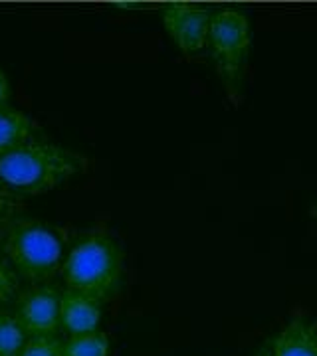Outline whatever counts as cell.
Wrapping results in <instances>:
<instances>
[{
    "mask_svg": "<svg viewBox=\"0 0 317 356\" xmlns=\"http://www.w3.org/2000/svg\"><path fill=\"white\" fill-rule=\"evenodd\" d=\"M88 156L54 143H26L0 154V184L16 196H38L88 170Z\"/></svg>",
    "mask_w": 317,
    "mask_h": 356,
    "instance_id": "obj_1",
    "label": "cell"
},
{
    "mask_svg": "<svg viewBox=\"0 0 317 356\" xmlns=\"http://www.w3.org/2000/svg\"><path fill=\"white\" fill-rule=\"evenodd\" d=\"M60 271L68 289L102 303L121 283L123 254L107 232L91 229L70 248Z\"/></svg>",
    "mask_w": 317,
    "mask_h": 356,
    "instance_id": "obj_2",
    "label": "cell"
},
{
    "mask_svg": "<svg viewBox=\"0 0 317 356\" xmlns=\"http://www.w3.org/2000/svg\"><path fill=\"white\" fill-rule=\"evenodd\" d=\"M65 234L36 218H13L0 232V248L8 264L24 280H52L63 264Z\"/></svg>",
    "mask_w": 317,
    "mask_h": 356,
    "instance_id": "obj_3",
    "label": "cell"
},
{
    "mask_svg": "<svg viewBox=\"0 0 317 356\" xmlns=\"http://www.w3.org/2000/svg\"><path fill=\"white\" fill-rule=\"evenodd\" d=\"M252 32L248 16L238 8H222L212 14L208 46L215 58L216 72L232 102H238L244 88Z\"/></svg>",
    "mask_w": 317,
    "mask_h": 356,
    "instance_id": "obj_4",
    "label": "cell"
},
{
    "mask_svg": "<svg viewBox=\"0 0 317 356\" xmlns=\"http://www.w3.org/2000/svg\"><path fill=\"white\" fill-rule=\"evenodd\" d=\"M212 13L203 4L175 2L163 10V24L169 36L187 56H194L208 46Z\"/></svg>",
    "mask_w": 317,
    "mask_h": 356,
    "instance_id": "obj_5",
    "label": "cell"
},
{
    "mask_svg": "<svg viewBox=\"0 0 317 356\" xmlns=\"http://www.w3.org/2000/svg\"><path fill=\"white\" fill-rule=\"evenodd\" d=\"M18 321L30 337L54 334L60 327V293L54 287H34L18 299Z\"/></svg>",
    "mask_w": 317,
    "mask_h": 356,
    "instance_id": "obj_6",
    "label": "cell"
},
{
    "mask_svg": "<svg viewBox=\"0 0 317 356\" xmlns=\"http://www.w3.org/2000/svg\"><path fill=\"white\" fill-rule=\"evenodd\" d=\"M100 321L102 307L95 299L72 289L60 293V327L70 332V337L100 331Z\"/></svg>",
    "mask_w": 317,
    "mask_h": 356,
    "instance_id": "obj_7",
    "label": "cell"
},
{
    "mask_svg": "<svg viewBox=\"0 0 317 356\" xmlns=\"http://www.w3.org/2000/svg\"><path fill=\"white\" fill-rule=\"evenodd\" d=\"M270 356H317V323L305 317L292 318L274 337Z\"/></svg>",
    "mask_w": 317,
    "mask_h": 356,
    "instance_id": "obj_8",
    "label": "cell"
},
{
    "mask_svg": "<svg viewBox=\"0 0 317 356\" xmlns=\"http://www.w3.org/2000/svg\"><path fill=\"white\" fill-rule=\"evenodd\" d=\"M36 121L28 117L20 109L13 107H0V154L10 153L14 149L30 143L34 131H36Z\"/></svg>",
    "mask_w": 317,
    "mask_h": 356,
    "instance_id": "obj_9",
    "label": "cell"
},
{
    "mask_svg": "<svg viewBox=\"0 0 317 356\" xmlns=\"http://www.w3.org/2000/svg\"><path fill=\"white\" fill-rule=\"evenodd\" d=\"M109 339L102 331L74 334L63 343L62 356H107Z\"/></svg>",
    "mask_w": 317,
    "mask_h": 356,
    "instance_id": "obj_10",
    "label": "cell"
},
{
    "mask_svg": "<svg viewBox=\"0 0 317 356\" xmlns=\"http://www.w3.org/2000/svg\"><path fill=\"white\" fill-rule=\"evenodd\" d=\"M26 344V331L18 317L0 311V356H20Z\"/></svg>",
    "mask_w": 317,
    "mask_h": 356,
    "instance_id": "obj_11",
    "label": "cell"
},
{
    "mask_svg": "<svg viewBox=\"0 0 317 356\" xmlns=\"http://www.w3.org/2000/svg\"><path fill=\"white\" fill-rule=\"evenodd\" d=\"M62 341H58L54 334H44V337H30L20 356H62Z\"/></svg>",
    "mask_w": 317,
    "mask_h": 356,
    "instance_id": "obj_12",
    "label": "cell"
},
{
    "mask_svg": "<svg viewBox=\"0 0 317 356\" xmlns=\"http://www.w3.org/2000/svg\"><path fill=\"white\" fill-rule=\"evenodd\" d=\"M18 289V277L4 255H0V303L8 301Z\"/></svg>",
    "mask_w": 317,
    "mask_h": 356,
    "instance_id": "obj_13",
    "label": "cell"
},
{
    "mask_svg": "<svg viewBox=\"0 0 317 356\" xmlns=\"http://www.w3.org/2000/svg\"><path fill=\"white\" fill-rule=\"evenodd\" d=\"M18 206H20V196H16L0 184V232L13 220Z\"/></svg>",
    "mask_w": 317,
    "mask_h": 356,
    "instance_id": "obj_14",
    "label": "cell"
},
{
    "mask_svg": "<svg viewBox=\"0 0 317 356\" xmlns=\"http://www.w3.org/2000/svg\"><path fill=\"white\" fill-rule=\"evenodd\" d=\"M10 95V88H8V79L4 76V72L0 70V107H4Z\"/></svg>",
    "mask_w": 317,
    "mask_h": 356,
    "instance_id": "obj_15",
    "label": "cell"
},
{
    "mask_svg": "<svg viewBox=\"0 0 317 356\" xmlns=\"http://www.w3.org/2000/svg\"><path fill=\"white\" fill-rule=\"evenodd\" d=\"M311 216H314L317 220V202L314 204V208H311Z\"/></svg>",
    "mask_w": 317,
    "mask_h": 356,
    "instance_id": "obj_16",
    "label": "cell"
},
{
    "mask_svg": "<svg viewBox=\"0 0 317 356\" xmlns=\"http://www.w3.org/2000/svg\"><path fill=\"white\" fill-rule=\"evenodd\" d=\"M256 356H270V355H268V350H262V353H258Z\"/></svg>",
    "mask_w": 317,
    "mask_h": 356,
    "instance_id": "obj_17",
    "label": "cell"
}]
</instances>
